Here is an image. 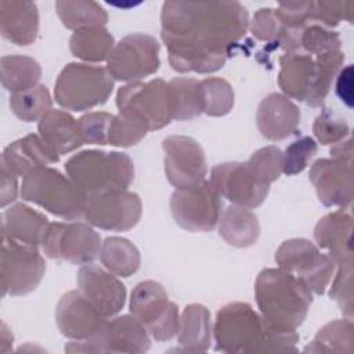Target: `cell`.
Listing matches in <instances>:
<instances>
[{
  "label": "cell",
  "mask_w": 354,
  "mask_h": 354,
  "mask_svg": "<svg viewBox=\"0 0 354 354\" xmlns=\"http://www.w3.org/2000/svg\"><path fill=\"white\" fill-rule=\"evenodd\" d=\"M160 21L169 62L181 73L223 68L249 25L248 11L238 1H166Z\"/></svg>",
  "instance_id": "6da1fadb"
},
{
  "label": "cell",
  "mask_w": 354,
  "mask_h": 354,
  "mask_svg": "<svg viewBox=\"0 0 354 354\" xmlns=\"http://www.w3.org/2000/svg\"><path fill=\"white\" fill-rule=\"evenodd\" d=\"M254 292L264 324L277 330H296L313 301L311 290L282 268L263 270L257 275Z\"/></svg>",
  "instance_id": "7a4b0ae2"
},
{
  "label": "cell",
  "mask_w": 354,
  "mask_h": 354,
  "mask_svg": "<svg viewBox=\"0 0 354 354\" xmlns=\"http://www.w3.org/2000/svg\"><path fill=\"white\" fill-rule=\"evenodd\" d=\"M216 350L224 353H283L288 337L268 328L248 303H230L218 310L213 328Z\"/></svg>",
  "instance_id": "3957f363"
},
{
  "label": "cell",
  "mask_w": 354,
  "mask_h": 354,
  "mask_svg": "<svg viewBox=\"0 0 354 354\" xmlns=\"http://www.w3.org/2000/svg\"><path fill=\"white\" fill-rule=\"evenodd\" d=\"M65 171L87 196L111 189H127L134 180V165L123 152L83 151L69 158Z\"/></svg>",
  "instance_id": "277c9868"
},
{
  "label": "cell",
  "mask_w": 354,
  "mask_h": 354,
  "mask_svg": "<svg viewBox=\"0 0 354 354\" xmlns=\"http://www.w3.org/2000/svg\"><path fill=\"white\" fill-rule=\"evenodd\" d=\"M21 196L51 214L73 220L84 214L87 195L66 176L43 166L24 177Z\"/></svg>",
  "instance_id": "5b68a950"
},
{
  "label": "cell",
  "mask_w": 354,
  "mask_h": 354,
  "mask_svg": "<svg viewBox=\"0 0 354 354\" xmlns=\"http://www.w3.org/2000/svg\"><path fill=\"white\" fill-rule=\"evenodd\" d=\"M113 79L106 68L87 64H68L58 75L54 98L65 109L87 111L106 102Z\"/></svg>",
  "instance_id": "8992f818"
},
{
  "label": "cell",
  "mask_w": 354,
  "mask_h": 354,
  "mask_svg": "<svg viewBox=\"0 0 354 354\" xmlns=\"http://www.w3.org/2000/svg\"><path fill=\"white\" fill-rule=\"evenodd\" d=\"M116 105L119 113L141 123L148 131L159 130L173 119L170 88L162 79L133 82L120 87Z\"/></svg>",
  "instance_id": "52a82bcc"
},
{
  "label": "cell",
  "mask_w": 354,
  "mask_h": 354,
  "mask_svg": "<svg viewBox=\"0 0 354 354\" xmlns=\"http://www.w3.org/2000/svg\"><path fill=\"white\" fill-rule=\"evenodd\" d=\"M275 261L279 268L293 274L315 295L325 292L336 270L335 260L304 238L285 241L275 252Z\"/></svg>",
  "instance_id": "ba28073f"
},
{
  "label": "cell",
  "mask_w": 354,
  "mask_h": 354,
  "mask_svg": "<svg viewBox=\"0 0 354 354\" xmlns=\"http://www.w3.org/2000/svg\"><path fill=\"white\" fill-rule=\"evenodd\" d=\"M130 313L158 342L170 340L178 333V308L169 300L165 288L159 282L144 281L133 289Z\"/></svg>",
  "instance_id": "9c48e42d"
},
{
  "label": "cell",
  "mask_w": 354,
  "mask_h": 354,
  "mask_svg": "<svg viewBox=\"0 0 354 354\" xmlns=\"http://www.w3.org/2000/svg\"><path fill=\"white\" fill-rule=\"evenodd\" d=\"M223 202L209 181L176 188L170 198V210L174 221L191 232L213 230L223 214Z\"/></svg>",
  "instance_id": "30bf717a"
},
{
  "label": "cell",
  "mask_w": 354,
  "mask_h": 354,
  "mask_svg": "<svg viewBox=\"0 0 354 354\" xmlns=\"http://www.w3.org/2000/svg\"><path fill=\"white\" fill-rule=\"evenodd\" d=\"M46 263L36 246L1 236V289L3 296H22L37 288Z\"/></svg>",
  "instance_id": "8fae6325"
},
{
  "label": "cell",
  "mask_w": 354,
  "mask_h": 354,
  "mask_svg": "<svg viewBox=\"0 0 354 354\" xmlns=\"http://www.w3.org/2000/svg\"><path fill=\"white\" fill-rule=\"evenodd\" d=\"M159 43L149 35L131 33L113 46L106 71L115 80L137 82L159 69Z\"/></svg>",
  "instance_id": "7c38bea8"
},
{
  "label": "cell",
  "mask_w": 354,
  "mask_h": 354,
  "mask_svg": "<svg viewBox=\"0 0 354 354\" xmlns=\"http://www.w3.org/2000/svg\"><path fill=\"white\" fill-rule=\"evenodd\" d=\"M101 236L84 223H50L41 248L50 259L90 264L101 253Z\"/></svg>",
  "instance_id": "4fadbf2b"
},
{
  "label": "cell",
  "mask_w": 354,
  "mask_h": 354,
  "mask_svg": "<svg viewBox=\"0 0 354 354\" xmlns=\"http://www.w3.org/2000/svg\"><path fill=\"white\" fill-rule=\"evenodd\" d=\"M151 346L147 328L134 315L108 321L104 330L87 340H73L65 346L69 353H145Z\"/></svg>",
  "instance_id": "5bb4252c"
},
{
  "label": "cell",
  "mask_w": 354,
  "mask_h": 354,
  "mask_svg": "<svg viewBox=\"0 0 354 354\" xmlns=\"http://www.w3.org/2000/svg\"><path fill=\"white\" fill-rule=\"evenodd\" d=\"M142 203L137 194L111 189L87 196L84 218L88 224L106 231H127L141 218Z\"/></svg>",
  "instance_id": "9a60e30c"
},
{
  "label": "cell",
  "mask_w": 354,
  "mask_h": 354,
  "mask_svg": "<svg viewBox=\"0 0 354 354\" xmlns=\"http://www.w3.org/2000/svg\"><path fill=\"white\" fill-rule=\"evenodd\" d=\"M209 183L220 196L246 209L260 206L268 195L271 185L260 178L248 162H225L216 165L212 169Z\"/></svg>",
  "instance_id": "2e32d148"
},
{
  "label": "cell",
  "mask_w": 354,
  "mask_h": 354,
  "mask_svg": "<svg viewBox=\"0 0 354 354\" xmlns=\"http://www.w3.org/2000/svg\"><path fill=\"white\" fill-rule=\"evenodd\" d=\"M165 173L171 185L187 188L205 181L206 158L196 140L188 136H169L162 141Z\"/></svg>",
  "instance_id": "e0dca14e"
},
{
  "label": "cell",
  "mask_w": 354,
  "mask_h": 354,
  "mask_svg": "<svg viewBox=\"0 0 354 354\" xmlns=\"http://www.w3.org/2000/svg\"><path fill=\"white\" fill-rule=\"evenodd\" d=\"M55 319L61 333L72 340H87L98 336L108 322V318L79 289L69 290L59 299Z\"/></svg>",
  "instance_id": "ac0fdd59"
},
{
  "label": "cell",
  "mask_w": 354,
  "mask_h": 354,
  "mask_svg": "<svg viewBox=\"0 0 354 354\" xmlns=\"http://www.w3.org/2000/svg\"><path fill=\"white\" fill-rule=\"evenodd\" d=\"M310 181L324 206L347 209L353 202L351 163L339 159H318L310 169Z\"/></svg>",
  "instance_id": "d6986e66"
},
{
  "label": "cell",
  "mask_w": 354,
  "mask_h": 354,
  "mask_svg": "<svg viewBox=\"0 0 354 354\" xmlns=\"http://www.w3.org/2000/svg\"><path fill=\"white\" fill-rule=\"evenodd\" d=\"M77 289L106 318L118 314L126 301L124 285L98 266L84 264L76 275Z\"/></svg>",
  "instance_id": "ffe728a7"
},
{
  "label": "cell",
  "mask_w": 354,
  "mask_h": 354,
  "mask_svg": "<svg viewBox=\"0 0 354 354\" xmlns=\"http://www.w3.org/2000/svg\"><path fill=\"white\" fill-rule=\"evenodd\" d=\"M58 160L59 153L33 133L8 144L1 155V166L17 177H26L35 169Z\"/></svg>",
  "instance_id": "44dd1931"
},
{
  "label": "cell",
  "mask_w": 354,
  "mask_h": 354,
  "mask_svg": "<svg viewBox=\"0 0 354 354\" xmlns=\"http://www.w3.org/2000/svg\"><path fill=\"white\" fill-rule=\"evenodd\" d=\"M256 122L263 137L279 141L296 131L300 111L286 95L272 93L259 104Z\"/></svg>",
  "instance_id": "7402d4cb"
},
{
  "label": "cell",
  "mask_w": 354,
  "mask_h": 354,
  "mask_svg": "<svg viewBox=\"0 0 354 354\" xmlns=\"http://www.w3.org/2000/svg\"><path fill=\"white\" fill-rule=\"evenodd\" d=\"M279 64L278 84L281 90L288 97L306 101L310 105L317 84L315 59L307 53L293 51L283 54Z\"/></svg>",
  "instance_id": "603a6c76"
},
{
  "label": "cell",
  "mask_w": 354,
  "mask_h": 354,
  "mask_svg": "<svg viewBox=\"0 0 354 354\" xmlns=\"http://www.w3.org/2000/svg\"><path fill=\"white\" fill-rule=\"evenodd\" d=\"M0 30L4 39L18 46L32 44L39 32V12L36 4L32 1L1 0Z\"/></svg>",
  "instance_id": "cb8c5ba5"
},
{
  "label": "cell",
  "mask_w": 354,
  "mask_h": 354,
  "mask_svg": "<svg viewBox=\"0 0 354 354\" xmlns=\"http://www.w3.org/2000/svg\"><path fill=\"white\" fill-rule=\"evenodd\" d=\"M47 217L24 203H15L3 213L1 236L19 243L39 246L47 232Z\"/></svg>",
  "instance_id": "d4e9b609"
},
{
  "label": "cell",
  "mask_w": 354,
  "mask_h": 354,
  "mask_svg": "<svg viewBox=\"0 0 354 354\" xmlns=\"http://www.w3.org/2000/svg\"><path fill=\"white\" fill-rule=\"evenodd\" d=\"M314 238L319 248L328 249L329 256L337 261L344 257H353V218L339 209L322 217L315 228Z\"/></svg>",
  "instance_id": "484cf974"
},
{
  "label": "cell",
  "mask_w": 354,
  "mask_h": 354,
  "mask_svg": "<svg viewBox=\"0 0 354 354\" xmlns=\"http://www.w3.org/2000/svg\"><path fill=\"white\" fill-rule=\"evenodd\" d=\"M40 137L59 155L72 152L84 144L79 122L72 115L58 109H50L39 120Z\"/></svg>",
  "instance_id": "4316f807"
},
{
  "label": "cell",
  "mask_w": 354,
  "mask_h": 354,
  "mask_svg": "<svg viewBox=\"0 0 354 354\" xmlns=\"http://www.w3.org/2000/svg\"><path fill=\"white\" fill-rule=\"evenodd\" d=\"M210 313L202 304H189L183 310L178 328L180 350L185 353H205L210 347Z\"/></svg>",
  "instance_id": "83f0119b"
},
{
  "label": "cell",
  "mask_w": 354,
  "mask_h": 354,
  "mask_svg": "<svg viewBox=\"0 0 354 354\" xmlns=\"http://www.w3.org/2000/svg\"><path fill=\"white\" fill-rule=\"evenodd\" d=\"M218 234L231 246L248 248L257 242L260 224L250 209L232 205L224 210L218 221Z\"/></svg>",
  "instance_id": "f1b7e54d"
},
{
  "label": "cell",
  "mask_w": 354,
  "mask_h": 354,
  "mask_svg": "<svg viewBox=\"0 0 354 354\" xmlns=\"http://www.w3.org/2000/svg\"><path fill=\"white\" fill-rule=\"evenodd\" d=\"M100 259L109 272L122 278L137 272L141 264L138 249L129 239L120 236H109L102 242Z\"/></svg>",
  "instance_id": "f546056e"
},
{
  "label": "cell",
  "mask_w": 354,
  "mask_h": 354,
  "mask_svg": "<svg viewBox=\"0 0 354 354\" xmlns=\"http://www.w3.org/2000/svg\"><path fill=\"white\" fill-rule=\"evenodd\" d=\"M1 83L11 94L28 90L39 84L41 68L39 62L28 55H4L0 59Z\"/></svg>",
  "instance_id": "4dcf8cb0"
},
{
  "label": "cell",
  "mask_w": 354,
  "mask_h": 354,
  "mask_svg": "<svg viewBox=\"0 0 354 354\" xmlns=\"http://www.w3.org/2000/svg\"><path fill=\"white\" fill-rule=\"evenodd\" d=\"M113 46V37L104 26L79 29L69 40L72 54L87 62L106 61Z\"/></svg>",
  "instance_id": "1f68e13d"
},
{
  "label": "cell",
  "mask_w": 354,
  "mask_h": 354,
  "mask_svg": "<svg viewBox=\"0 0 354 354\" xmlns=\"http://www.w3.org/2000/svg\"><path fill=\"white\" fill-rule=\"evenodd\" d=\"M55 8L62 25L75 32L84 28L104 26L108 21L105 10L95 1L62 0L55 3Z\"/></svg>",
  "instance_id": "d6a6232c"
},
{
  "label": "cell",
  "mask_w": 354,
  "mask_h": 354,
  "mask_svg": "<svg viewBox=\"0 0 354 354\" xmlns=\"http://www.w3.org/2000/svg\"><path fill=\"white\" fill-rule=\"evenodd\" d=\"M354 348V330L351 319H336L324 325L313 342L304 348L310 353H351Z\"/></svg>",
  "instance_id": "836d02e7"
},
{
  "label": "cell",
  "mask_w": 354,
  "mask_h": 354,
  "mask_svg": "<svg viewBox=\"0 0 354 354\" xmlns=\"http://www.w3.org/2000/svg\"><path fill=\"white\" fill-rule=\"evenodd\" d=\"M173 119L187 120L199 116L202 112L199 82L192 77H174L169 83Z\"/></svg>",
  "instance_id": "e575fe53"
},
{
  "label": "cell",
  "mask_w": 354,
  "mask_h": 354,
  "mask_svg": "<svg viewBox=\"0 0 354 354\" xmlns=\"http://www.w3.org/2000/svg\"><path fill=\"white\" fill-rule=\"evenodd\" d=\"M53 101L46 86L36 84L28 90L18 91L10 97V108L24 122L40 120L51 109Z\"/></svg>",
  "instance_id": "d590c367"
},
{
  "label": "cell",
  "mask_w": 354,
  "mask_h": 354,
  "mask_svg": "<svg viewBox=\"0 0 354 354\" xmlns=\"http://www.w3.org/2000/svg\"><path fill=\"white\" fill-rule=\"evenodd\" d=\"M202 112L210 116L227 115L234 106V90L221 77H206L199 82Z\"/></svg>",
  "instance_id": "8d00e7d4"
},
{
  "label": "cell",
  "mask_w": 354,
  "mask_h": 354,
  "mask_svg": "<svg viewBox=\"0 0 354 354\" xmlns=\"http://www.w3.org/2000/svg\"><path fill=\"white\" fill-rule=\"evenodd\" d=\"M344 62V54L340 50L326 51L324 54L317 55L315 66H317V84L313 100L310 102L311 106H321L325 97L329 93L330 84L339 69Z\"/></svg>",
  "instance_id": "74e56055"
},
{
  "label": "cell",
  "mask_w": 354,
  "mask_h": 354,
  "mask_svg": "<svg viewBox=\"0 0 354 354\" xmlns=\"http://www.w3.org/2000/svg\"><path fill=\"white\" fill-rule=\"evenodd\" d=\"M336 263V275L329 290L330 299H333L340 307L342 313L351 319L353 317V257L340 259Z\"/></svg>",
  "instance_id": "f35d334b"
},
{
  "label": "cell",
  "mask_w": 354,
  "mask_h": 354,
  "mask_svg": "<svg viewBox=\"0 0 354 354\" xmlns=\"http://www.w3.org/2000/svg\"><path fill=\"white\" fill-rule=\"evenodd\" d=\"M307 54H324L332 50H340V39L336 32L328 30L325 26L319 24L307 25L300 35L299 51Z\"/></svg>",
  "instance_id": "ab89813d"
},
{
  "label": "cell",
  "mask_w": 354,
  "mask_h": 354,
  "mask_svg": "<svg viewBox=\"0 0 354 354\" xmlns=\"http://www.w3.org/2000/svg\"><path fill=\"white\" fill-rule=\"evenodd\" d=\"M246 162L260 178L271 184L282 173L283 153L279 148L268 145L253 152Z\"/></svg>",
  "instance_id": "60d3db41"
},
{
  "label": "cell",
  "mask_w": 354,
  "mask_h": 354,
  "mask_svg": "<svg viewBox=\"0 0 354 354\" xmlns=\"http://www.w3.org/2000/svg\"><path fill=\"white\" fill-rule=\"evenodd\" d=\"M317 153V142L311 137H300L293 141L283 152L282 173L286 176H295L301 173L311 158Z\"/></svg>",
  "instance_id": "b9f144b4"
},
{
  "label": "cell",
  "mask_w": 354,
  "mask_h": 354,
  "mask_svg": "<svg viewBox=\"0 0 354 354\" xmlns=\"http://www.w3.org/2000/svg\"><path fill=\"white\" fill-rule=\"evenodd\" d=\"M147 133L148 130L141 123L123 113H118L112 118L109 126L108 144L115 147H130L141 141Z\"/></svg>",
  "instance_id": "7bdbcfd3"
},
{
  "label": "cell",
  "mask_w": 354,
  "mask_h": 354,
  "mask_svg": "<svg viewBox=\"0 0 354 354\" xmlns=\"http://www.w3.org/2000/svg\"><path fill=\"white\" fill-rule=\"evenodd\" d=\"M112 118L113 115L105 112H90L83 115L77 120L83 141L88 144L106 145Z\"/></svg>",
  "instance_id": "ee69618b"
},
{
  "label": "cell",
  "mask_w": 354,
  "mask_h": 354,
  "mask_svg": "<svg viewBox=\"0 0 354 354\" xmlns=\"http://www.w3.org/2000/svg\"><path fill=\"white\" fill-rule=\"evenodd\" d=\"M313 131L317 140L324 145L336 144L350 136V129L347 123L342 118L332 113L329 109H325L315 119Z\"/></svg>",
  "instance_id": "f6af8a7d"
},
{
  "label": "cell",
  "mask_w": 354,
  "mask_h": 354,
  "mask_svg": "<svg viewBox=\"0 0 354 354\" xmlns=\"http://www.w3.org/2000/svg\"><path fill=\"white\" fill-rule=\"evenodd\" d=\"M283 30L285 26L279 21L275 10L271 8L259 10L250 22V32L259 40L274 41L278 44Z\"/></svg>",
  "instance_id": "bcb514c9"
},
{
  "label": "cell",
  "mask_w": 354,
  "mask_h": 354,
  "mask_svg": "<svg viewBox=\"0 0 354 354\" xmlns=\"http://www.w3.org/2000/svg\"><path fill=\"white\" fill-rule=\"evenodd\" d=\"M336 94L348 106H353V65H346L336 79Z\"/></svg>",
  "instance_id": "7dc6e473"
},
{
  "label": "cell",
  "mask_w": 354,
  "mask_h": 354,
  "mask_svg": "<svg viewBox=\"0 0 354 354\" xmlns=\"http://www.w3.org/2000/svg\"><path fill=\"white\" fill-rule=\"evenodd\" d=\"M17 195H18L17 176H14L6 167L1 166V188H0L1 207H6L11 202H14L17 199Z\"/></svg>",
  "instance_id": "c3c4849f"
},
{
  "label": "cell",
  "mask_w": 354,
  "mask_h": 354,
  "mask_svg": "<svg viewBox=\"0 0 354 354\" xmlns=\"http://www.w3.org/2000/svg\"><path fill=\"white\" fill-rule=\"evenodd\" d=\"M330 155L335 159L339 160H344L351 163V156H353V142H351V137L348 136L347 138L333 144V147L330 148Z\"/></svg>",
  "instance_id": "681fc988"
}]
</instances>
